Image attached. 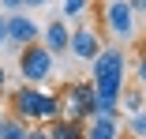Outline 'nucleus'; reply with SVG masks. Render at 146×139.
Returning a JSON list of instances; mask_svg holds the SVG:
<instances>
[{
  "label": "nucleus",
  "mask_w": 146,
  "mask_h": 139,
  "mask_svg": "<svg viewBox=\"0 0 146 139\" xmlns=\"http://www.w3.org/2000/svg\"><path fill=\"white\" fill-rule=\"evenodd\" d=\"M11 117L26 120V124H49L60 117V98L56 90H41V87H15L11 90Z\"/></svg>",
  "instance_id": "nucleus-1"
},
{
  "label": "nucleus",
  "mask_w": 146,
  "mask_h": 139,
  "mask_svg": "<svg viewBox=\"0 0 146 139\" xmlns=\"http://www.w3.org/2000/svg\"><path fill=\"white\" fill-rule=\"evenodd\" d=\"M52 64H56V57H52L41 41L19 49V79L26 83V87H41V83L52 75Z\"/></svg>",
  "instance_id": "nucleus-2"
},
{
  "label": "nucleus",
  "mask_w": 146,
  "mask_h": 139,
  "mask_svg": "<svg viewBox=\"0 0 146 139\" xmlns=\"http://www.w3.org/2000/svg\"><path fill=\"white\" fill-rule=\"evenodd\" d=\"M105 30L116 41H131L135 38V11L127 8V0H109L105 4Z\"/></svg>",
  "instance_id": "nucleus-3"
},
{
  "label": "nucleus",
  "mask_w": 146,
  "mask_h": 139,
  "mask_svg": "<svg viewBox=\"0 0 146 139\" xmlns=\"http://www.w3.org/2000/svg\"><path fill=\"white\" fill-rule=\"evenodd\" d=\"M127 75V57L120 45H105L90 60V79H124Z\"/></svg>",
  "instance_id": "nucleus-4"
},
{
  "label": "nucleus",
  "mask_w": 146,
  "mask_h": 139,
  "mask_svg": "<svg viewBox=\"0 0 146 139\" xmlns=\"http://www.w3.org/2000/svg\"><path fill=\"white\" fill-rule=\"evenodd\" d=\"M8 15V11H4ZM34 41H41V26L26 15V11H11L8 15V45L19 53L23 45H34Z\"/></svg>",
  "instance_id": "nucleus-5"
},
{
  "label": "nucleus",
  "mask_w": 146,
  "mask_h": 139,
  "mask_svg": "<svg viewBox=\"0 0 146 139\" xmlns=\"http://www.w3.org/2000/svg\"><path fill=\"white\" fill-rule=\"evenodd\" d=\"M105 45H101V38L90 30V26H79V30H71V41H68V53L75 60H82V64H90L98 53H101Z\"/></svg>",
  "instance_id": "nucleus-6"
},
{
  "label": "nucleus",
  "mask_w": 146,
  "mask_h": 139,
  "mask_svg": "<svg viewBox=\"0 0 146 139\" xmlns=\"http://www.w3.org/2000/svg\"><path fill=\"white\" fill-rule=\"evenodd\" d=\"M68 41H71V26L64 19H52L45 30H41V45L52 53V57H60V53H68Z\"/></svg>",
  "instance_id": "nucleus-7"
},
{
  "label": "nucleus",
  "mask_w": 146,
  "mask_h": 139,
  "mask_svg": "<svg viewBox=\"0 0 146 139\" xmlns=\"http://www.w3.org/2000/svg\"><path fill=\"white\" fill-rule=\"evenodd\" d=\"M49 139H86V124L82 120H68V117H56L49 120Z\"/></svg>",
  "instance_id": "nucleus-8"
},
{
  "label": "nucleus",
  "mask_w": 146,
  "mask_h": 139,
  "mask_svg": "<svg viewBox=\"0 0 146 139\" xmlns=\"http://www.w3.org/2000/svg\"><path fill=\"white\" fill-rule=\"evenodd\" d=\"M120 120L112 117H90L86 120V139H120Z\"/></svg>",
  "instance_id": "nucleus-9"
},
{
  "label": "nucleus",
  "mask_w": 146,
  "mask_h": 139,
  "mask_svg": "<svg viewBox=\"0 0 146 139\" xmlns=\"http://www.w3.org/2000/svg\"><path fill=\"white\" fill-rule=\"evenodd\" d=\"M75 98H79V113H82V120H90V117L98 113V90H94V79L75 83Z\"/></svg>",
  "instance_id": "nucleus-10"
},
{
  "label": "nucleus",
  "mask_w": 146,
  "mask_h": 139,
  "mask_svg": "<svg viewBox=\"0 0 146 139\" xmlns=\"http://www.w3.org/2000/svg\"><path fill=\"white\" fill-rule=\"evenodd\" d=\"M120 113H142V87L135 83V87H124L120 90Z\"/></svg>",
  "instance_id": "nucleus-11"
},
{
  "label": "nucleus",
  "mask_w": 146,
  "mask_h": 139,
  "mask_svg": "<svg viewBox=\"0 0 146 139\" xmlns=\"http://www.w3.org/2000/svg\"><path fill=\"white\" fill-rule=\"evenodd\" d=\"M124 132H127V139H146V109L142 113H131L124 120Z\"/></svg>",
  "instance_id": "nucleus-12"
},
{
  "label": "nucleus",
  "mask_w": 146,
  "mask_h": 139,
  "mask_svg": "<svg viewBox=\"0 0 146 139\" xmlns=\"http://www.w3.org/2000/svg\"><path fill=\"white\" fill-rule=\"evenodd\" d=\"M26 120H19V117H8L4 120V132H0V139H26Z\"/></svg>",
  "instance_id": "nucleus-13"
},
{
  "label": "nucleus",
  "mask_w": 146,
  "mask_h": 139,
  "mask_svg": "<svg viewBox=\"0 0 146 139\" xmlns=\"http://www.w3.org/2000/svg\"><path fill=\"white\" fill-rule=\"evenodd\" d=\"M86 8H90V0H64V19H79V15H86Z\"/></svg>",
  "instance_id": "nucleus-14"
},
{
  "label": "nucleus",
  "mask_w": 146,
  "mask_h": 139,
  "mask_svg": "<svg viewBox=\"0 0 146 139\" xmlns=\"http://www.w3.org/2000/svg\"><path fill=\"white\" fill-rule=\"evenodd\" d=\"M135 83L146 90V49H139V60H135Z\"/></svg>",
  "instance_id": "nucleus-15"
},
{
  "label": "nucleus",
  "mask_w": 146,
  "mask_h": 139,
  "mask_svg": "<svg viewBox=\"0 0 146 139\" xmlns=\"http://www.w3.org/2000/svg\"><path fill=\"white\" fill-rule=\"evenodd\" d=\"M19 4H23V11H34V8H45L49 0H19Z\"/></svg>",
  "instance_id": "nucleus-16"
},
{
  "label": "nucleus",
  "mask_w": 146,
  "mask_h": 139,
  "mask_svg": "<svg viewBox=\"0 0 146 139\" xmlns=\"http://www.w3.org/2000/svg\"><path fill=\"white\" fill-rule=\"evenodd\" d=\"M0 45H8V15L0 11Z\"/></svg>",
  "instance_id": "nucleus-17"
},
{
  "label": "nucleus",
  "mask_w": 146,
  "mask_h": 139,
  "mask_svg": "<svg viewBox=\"0 0 146 139\" xmlns=\"http://www.w3.org/2000/svg\"><path fill=\"white\" fill-rule=\"evenodd\" d=\"M127 8H131L135 15H146V0H127Z\"/></svg>",
  "instance_id": "nucleus-18"
},
{
  "label": "nucleus",
  "mask_w": 146,
  "mask_h": 139,
  "mask_svg": "<svg viewBox=\"0 0 146 139\" xmlns=\"http://www.w3.org/2000/svg\"><path fill=\"white\" fill-rule=\"evenodd\" d=\"M26 139H49L45 128H26Z\"/></svg>",
  "instance_id": "nucleus-19"
},
{
  "label": "nucleus",
  "mask_w": 146,
  "mask_h": 139,
  "mask_svg": "<svg viewBox=\"0 0 146 139\" xmlns=\"http://www.w3.org/2000/svg\"><path fill=\"white\" fill-rule=\"evenodd\" d=\"M8 87V72H4V64H0V90Z\"/></svg>",
  "instance_id": "nucleus-20"
},
{
  "label": "nucleus",
  "mask_w": 146,
  "mask_h": 139,
  "mask_svg": "<svg viewBox=\"0 0 146 139\" xmlns=\"http://www.w3.org/2000/svg\"><path fill=\"white\" fill-rule=\"evenodd\" d=\"M4 120H8V117H4V113H0V132H4Z\"/></svg>",
  "instance_id": "nucleus-21"
}]
</instances>
